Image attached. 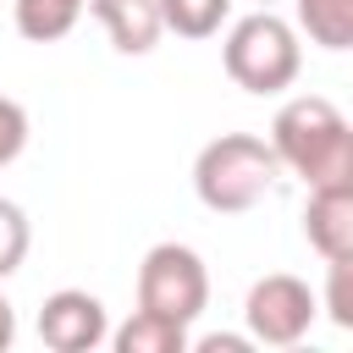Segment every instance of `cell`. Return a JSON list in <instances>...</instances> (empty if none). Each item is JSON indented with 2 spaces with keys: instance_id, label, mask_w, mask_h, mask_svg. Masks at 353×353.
<instances>
[{
  "instance_id": "cell-8",
  "label": "cell",
  "mask_w": 353,
  "mask_h": 353,
  "mask_svg": "<svg viewBox=\"0 0 353 353\" xmlns=\"http://www.w3.org/2000/svg\"><path fill=\"white\" fill-rule=\"evenodd\" d=\"M88 11L99 17V28L110 33V44L121 55H149L165 33L160 0H88Z\"/></svg>"
},
{
  "instance_id": "cell-11",
  "label": "cell",
  "mask_w": 353,
  "mask_h": 353,
  "mask_svg": "<svg viewBox=\"0 0 353 353\" xmlns=\"http://www.w3.org/2000/svg\"><path fill=\"white\" fill-rule=\"evenodd\" d=\"M298 28L320 50H347L353 44V0H298Z\"/></svg>"
},
{
  "instance_id": "cell-10",
  "label": "cell",
  "mask_w": 353,
  "mask_h": 353,
  "mask_svg": "<svg viewBox=\"0 0 353 353\" xmlns=\"http://www.w3.org/2000/svg\"><path fill=\"white\" fill-rule=\"evenodd\" d=\"M188 347V325L160 320L149 309H138L121 331H116V353H182Z\"/></svg>"
},
{
  "instance_id": "cell-2",
  "label": "cell",
  "mask_w": 353,
  "mask_h": 353,
  "mask_svg": "<svg viewBox=\"0 0 353 353\" xmlns=\"http://www.w3.org/2000/svg\"><path fill=\"white\" fill-rule=\"evenodd\" d=\"M276 171H281V160H276V149L265 138H254V132H221L193 160V193L215 215H243V210H254L276 188Z\"/></svg>"
},
{
  "instance_id": "cell-12",
  "label": "cell",
  "mask_w": 353,
  "mask_h": 353,
  "mask_svg": "<svg viewBox=\"0 0 353 353\" xmlns=\"http://www.w3.org/2000/svg\"><path fill=\"white\" fill-rule=\"evenodd\" d=\"M226 11H232V0H160V22H165L171 33H182V39H210V33H221Z\"/></svg>"
},
{
  "instance_id": "cell-16",
  "label": "cell",
  "mask_w": 353,
  "mask_h": 353,
  "mask_svg": "<svg viewBox=\"0 0 353 353\" xmlns=\"http://www.w3.org/2000/svg\"><path fill=\"white\" fill-rule=\"evenodd\" d=\"M11 336H17V314H11V303L0 298V353L11 347Z\"/></svg>"
},
{
  "instance_id": "cell-5",
  "label": "cell",
  "mask_w": 353,
  "mask_h": 353,
  "mask_svg": "<svg viewBox=\"0 0 353 353\" xmlns=\"http://www.w3.org/2000/svg\"><path fill=\"white\" fill-rule=\"evenodd\" d=\"M243 320H248V342H265V347H292L309 336L314 325V292L309 281L276 270V276H259L248 287V303H243Z\"/></svg>"
},
{
  "instance_id": "cell-4",
  "label": "cell",
  "mask_w": 353,
  "mask_h": 353,
  "mask_svg": "<svg viewBox=\"0 0 353 353\" xmlns=\"http://www.w3.org/2000/svg\"><path fill=\"white\" fill-rule=\"evenodd\" d=\"M210 303V270L188 243H154L138 265V309L193 325Z\"/></svg>"
},
{
  "instance_id": "cell-13",
  "label": "cell",
  "mask_w": 353,
  "mask_h": 353,
  "mask_svg": "<svg viewBox=\"0 0 353 353\" xmlns=\"http://www.w3.org/2000/svg\"><path fill=\"white\" fill-rule=\"evenodd\" d=\"M28 243H33V232H28V215L11 204V199H0V281L28 259Z\"/></svg>"
},
{
  "instance_id": "cell-17",
  "label": "cell",
  "mask_w": 353,
  "mask_h": 353,
  "mask_svg": "<svg viewBox=\"0 0 353 353\" xmlns=\"http://www.w3.org/2000/svg\"><path fill=\"white\" fill-rule=\"evenodd\" d=\"M254 6H270V0H254Z\"/></svg>"
},
{
  "instance_id": "cell-15",
  "label": "cell",
  "mask_w": 353,
  "mask_h": 353,
  "mask_svg": "<svg viewBox=\"0 0 353 353\" xmlns=\"http://www.w3.org/2000/svg\"><path fill=\"white\" fill-rule=\"evenodd\" d=\"M22 149H28V110L0 94V165H11Z\"/></svg>"
},
{
  "instance_id": "cell-3",
  "label": "cell",
  "mask_w": 353,
  "mask_h": 353,
  "mask_svg": "<svg viewBox=\"0 0 353 353\" xmlns=\"http://www.w3.org/2000/svg\"><path fill=\"white\" fill-rule=\"evenodd\" d=\"M221 61H226V77L243 94H281V88H292V77L303 66V44H298L292 22H281L270 6H259L243 22H232Z\"/></svg>"
},
{
  "instance_id": "cell-7",
  "label": "cell",
  "mask_w": 353,
  "mask_h": 353,
  "mask_svg": "<svg viewBox=\"0 0 353 353\" xmlns=\"http://www.w3.org/2000/svg\"><path fill=\"white\" fill-rule=\"evenodd\" d=\"M303 237H309V248L320 259H353V182L309 188Z\"/></svg>"
},
{
  "instance_id": "cell-9",
  "label": "cell",
  "mask_w": 353,
  "mask_h": 353,
  "mask_svg": "<svg viewBox=\"0 0 353 353\" xmlns=\"http://www.w3.org/2000/svg\"><path fill=\"white\" fill-rule=\"evenodd\" d=\"M88 0H17V33L33 44H55L77 28Z\"/></svg>"
},
{
  "instance_id": "cell-6",
  "label": "cell",
  "mask_w": 353,
  "mask_h": 353,
  "mask_svg": "<svg viewBox=\"0 0 353 353\" xmlns=\"http://www.w3.org/2000/svg\"><path fill=\"white\" fill-rule=\"evenodd\" d=\"M39 336L50 353H94L105 336H110V320H105V303L83 287H61L44 298L39 309Z\"/></svg>"
},
{
  "instance_id": "cell-14",
  "label": "cell",
  "mask_w": 353,
  "mask_h": 353,
  "mask_svg": "<svg viewBox=\"0 0 353 353\" xmlns=\"http://www.w3.org/2000/svg\"><path fill=\"white\" fill-rule=\"evenodd\" d=\"M331 265V287H325V314L331 325L353 331V259H325Z\"/></svg>"
},
{
  "instance_id": "cell-1",
  "label": "cell",
  "mask_w": 353,
  "mask_h": 353,
  "mask_svg": "<svg viewBox=\"0 0 353 353\" xmlns=\"http://www.w3.org/2000/svg\"><path fill=\"white\" fill-rule=\"evenodd\" d=\"M270 149L309 188L353 182V127L325 94H298L270 121Z\"/></svg>"
}]
</instances>
